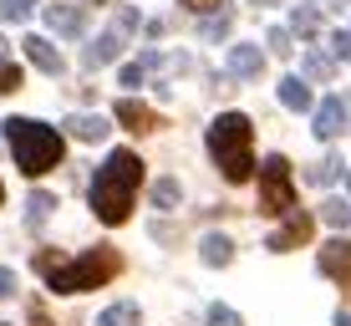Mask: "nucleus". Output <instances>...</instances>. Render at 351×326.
Returning a JSON list of instances; mask_svg holds the SVG:
<instances>
[{
    "mask_svg": "<svg viewBox=\"0 0 351 326\" xmlns=\"http://www.w3.org/2000/svg\"><path fill=\"white\" fill-rule=\"evenodd\" d=\"M265 71V56H260V46H229V77H239V82H255Z\"/></svg>",
    "mask_w": 351,
    "mask_h": 326,
    "instance_id": "9d476101",
    "label": "nucleus"
},
{
    "mask_svg": "<svg viewBox=\"0 0 351 326\" xmlns=\"http://www.w3.org/2000/svg\"><path fill=\"white\" fill-rule=\"evenodd\" d=\"M290 31H295V36H316L321 31V10L316 5H295V10H290Z\"/></svg>",
    "mask_w": 351,
    "mask_h": 326,
    "instance_id": "f3484780",
    "label": "nucleus"
},
{
    "mask_svg": "<svg viewBox=\"0 0 351 326\" xmlns=\"http://www.w3.org/2000/svg\"><path fill=\"white\" fill-rule=\"evenodd\" d=\"M51 209H56V199H51V194H46V189H36V194L26 199V220H31V229H36V224H46V220H51Z\"/></svg>",
    "mask_w": 351,
    "mask_h": 326,
    "instance_id": "412c9836",
    "label": "nucleus"
},
{
    "mask_svg": "<svg viewBox=\"0 0 351 326\" xmlns=\"http://www.w3.org/2000/svg\"><path fill=\"white\" fill-rule=\"evenodd\" d=\"M346 117H351V97H346Z\"/></svg>",
    "mask_w": 351,
    "mask_h": 326,
    "instance_id": "e433bc0d",
    "label": "nucleus"
},
{
    "mask_svg": "<svg viewBox=\"0 0 351 326\" xmlns=\"http://www.w3.org/2000/svg\"><path fill=\"white\" fill-rule=\"evenodd\" d=\"M0 92H21V71L10 67V62L0 67Z\"/></svg>",
    "mask_w": 351,
    "mask_h": 326,
    "instance_id": "c85d7f7f",
    "label": "nucleus"
},
{
    "mask_svg": "<svg viewBox=\"0 0 351 326\" xmlns=\"http://www.w3.org/2000/svg\"><path fill=\"white\" fill-rule=\"evenodd\" d=\"M341 168H346V163L336 159V153H326V159H321L316 168H311L306 178H311V184H316V189H326V184H336V178H341Z\"/></svg>",
    "mask_w": 351,
    "mask_h": 326,
    "instance_id": "a211bd4d",
    "label": "nucleus"
},
{
    "mask_svg": "<svg viewBox=\"0 0 351 326\" xmlns=\"http://www.w3.org/2000/svg\"><path fill=\"white\" fill-rule=\"evenodd\" d=\"M336 326H351V311H336Z\"/></svg>",
    "mask_w": 351,
    "mask_h": 326,
    "instance_id": "72a5a7b5",
    "label": "nucleus"
},
{
    "mask_svg": "<svg viewBox=\"0 0 351 326\" xmlns=\"http://www.w3.org/2000/svg\"><path fill=\"white\" fill-rule=\"evenodd\" d=\"M199 255H204V265L224 270V265L234 260V240H229V235H204V240H199Z\"/></svg>",
    "mask_w": 351,
    "mask_h": 326,
    "instance_id": "f8f14e48",
    "label": "nucleus"
},
{
    "mask_svg": "<svg viewBox=\"0 0 351 326\" xmlns=\"http://www.w3.org/2000/svg\"><path fill=\"white\" fill-rule=\"evenodd\" d=\"M331 71H336V62H331V56H321V51H311V56H306V77L331 82Z\"/></svg>",
    "mask_w": 351,
    "mask_h": 326,
    "instance_id": "b1692460",
    "label": "nucleus"
},
{
    "mask_svg": "<svg viewBox=\"0 0 351 326\" xmlns=\"http://www.w3.org/2000/svg\"><path fill=\"white\" fill-rule=\"evenodd\" d=\"M143 71H148L143 62H132V67H123V87H138V82H143Z\"/></svg>",
    "mask_w": 351,
    "mask_h": 326,
    "instance_id": "7c9ffc66",
    "label": "nucleus"
},
{
    "mask_svg": "<svg viewBox=\"0 0 351 326\" xmlns=\"http://www.w3.org/2000/svg\"><path fill=\"white\" fill-rule=\"evenodd\" d=\"M341 128H346V102L341 97H326L316 107V138H336Z\"/></svg>",
    "mask_w": 351,
    "mask_h": 326,
    "instance_id": "9b49d317",
    "label": "nucleus"
},
{
    "mask_svg": "<svg viewBox=\"0 0 351 326\" xmlns=\"http://www.w3.org/2000/svg\"><path fill=\"white\" fill-rule=\"evenodd\" d=\"M138 184H143V159H138V153H132V148L107 153V163L97 168V178L87 189L97 220H102V224H123L132 214V194H138Z\"/></svg>",
    "mask_w": 351,
    "mask_h": 326,
    "instance_id": "f03ea898",
    "label": "nucleus"
},
{
    "mask_svg": "<svg viewBox=\"0 0 351 326\" xmlns=\"http://www.w3.org/2000/svg\"><path fill=\"white\" fill-rule=\"evenodd\" d=\"M178 199H184L178 178H158V184H153V209H178Z\"/></svg>",
    "mask_w": 351,
    "mask_h": 326,
    "instance_id": "4be33fe9",
    "label": "nucleus"
},
{
    "mask_svg": "<svg viewBox=\"0 0 351 326\" xmlns=\"http://www.w3.org/2000/svg\"><path fill=\"white\" fill-rule=\"evenodd\" d=\"M138 321H143L138 301H117V306H107L102 316H97V326H138Z\"/></svg>",
    "mask_w": 351,
    "mask_h": 326,
    "instance_id": "dca6fc26",
    "label": "nucleus"
},
{
    "mask_svg": "<svg viewBox=\"0 0 351 326\" xmlns=\"http://www.w3.org/2000/svg\"><path fill=\"white\" fill-rule=\"evenodd\" d=\"M311 229H316V220H311V214L290 209V214H285V224L270 235V250H295V245H306V240H311Z\"/></svg>",
    "mask_w": 351,
    "mask_h": 326,
    "instance_id": "0eeeda50",
    "label": "nucleus"
},
{
    "mask_svg": "<svg viewBox=\"0 0 351 326\" xmlns=\"http://www.w3.org/2000/svg\"><path fill=\"white\" fill-rule=\"evenodd\" d=\"M71 132H77L82 143H102L107 138V117H92V113L87 117H71Z\"/></svg>",
    "mask_w": 351,
    "mask_h": 326,
    "instance_id": "6ab92c4d",
    "label": "nucleus"
},
{
    "mask_svg": "<svg viewBox=\"0 0 351 326\" xmlns=\"http://www.w3.org/2000/svg\"><path fill=\"white\" fill-rule=\"evenodd\" d=\"M204 326H245V321H239V311H229V306H209Z\"/></svg>",
    "mask_w": 351,
    "mask_h": 326,
    "instance_id": "393cba45",
    "label": "nucleus"
},
{
    "mask_svg": "<svg viewBox=\"0 0 351 326\" xmlns=\"http://www.w3.org/2000/svg\"><path fill=\"white\" fill-rule=\"evenodd\" d=\"M321 275L351 286V240H326L321 245Z\"/></svg>",
    "mask_w": 351,
    "mask_h": 326,
    "instance_id": "6e6552de",
    "label": "nucleus"
},
{
    "mask_svg": "<svg viewBox=\"0 0 351 326\" xmlns=\"http://www.w3.org/2000/svg\"><path fill=\"white\" fill-rule=\"evenodd\" d=\"M31 5H36V0H0V16H5V21H26Z\"/></svg>",
    "mask_w": 351,
    "mask_h": 326,
    "instance_id": "bb28decb",
    "label": "nucleus"
},
{
    "mask_svg": "<svg viewBox=\"0 0 351 326\" xmlns=\"http://www.w3.org/2000/svg\"><path fill=\"white\" fill-rule=\"evenodd\" d=\"M117 250L107 245H92L82 250V255H62V250H41L36 255V270H41V281L51 286V291L62 296H82V291H97V286H107L117 275Z\"/></svg>",
    "mask_w": 351,
    "mask_h": 326,
    "instance_id": "f257e3e1",
    "label": "nucleus"
},
{
    "mask_svg": "<svg viewBox=\"0 0 351 326\" xmlns=\"http://www.w3.org/2000/svg\"><path fill=\"white\" fill-rule=\"evenodd\" d=\"M46 26H51L56 36L82 41V36H87V10H82V5H66V0H51V5H46Z\"/></svg>",
    "mask_w": 351,
    "mask_h": 326,
    "instance_id": "423d86ee",
    "label": "nucleus"
},
{
    "mask_svg": "<svg viewBox=\"0 0 351 326\" xmlns=\"http://www.w3.org/2000/svg\"><path fill=\"white\" fill-rule=\"evenodd\" d=\"M290 36H295V31H285V26L270 31V51H275V56H290V51H295V46H290Z\"/></svg>",
    "mask_w": 351,
    "mask_h": 326,
    "instance_id": "cd10ccee",
    "label": "nucleus"
},
{
    "mask_svg": "<svg viewBox=\"0 0 351 326\" xmlns=\"http://www.w3.org/2000/svg\"><path fill=\"white\" fill-rule=\"evenodd\" d=\"M0 67H5V36H0Z\"/></svg>",
    "mask_w": 351,
    "mask_h": 326,
    "instance_id": "f704fd0d",
    "label": "nucleus"
},
{
    "mask_svg": "<svg viewBox=\"0 0 351 326\" xmlns=\"http://www.w3.org/2000/svg\"><path fill=\"white\" fill-rule=\"evenodd\" d=\"M21 46H26V62H31L36 71H46V77H62V71H66V62L56 56V46L46 41V36H26Z\"/></svg>",
    "mask_w": 351,
    "mask_h": 326,
    "instance_id": "1a4fd4ad",
    "label": "nucleus"
},
{
    "mask_svg": "<svg viewBox=\"0 0 351 326\" xmlns=\"http://www.w3.org/2000/svg\"><path fill=\"white\" fill-rule=\"evenodd\" d=\"M189 5H193V10H209V5H219V0H189Z\"/></svg>",
    "mask_w": 351,
    "mask_h": 326,
    "instance_id": "473e14b6",
    "label": "nucleus"
},
{
    "mask_svg": "<svg viewBox=\"0 0 351 326\" xmlns=\"http://www.w3.org/2000/svg\"><path fill=\"white\" fill-rule=\"evenodd\" d=\"M132 26H138V10H132V5H117V16H112V31L128 41V31H132Z\"/></svg>",
    "mask_w": 351,
    "mask_h": 326,
    "instance_id": "a878e982",
    "label": "nucleus"
},
{
    "mask_svg": "<svg viewBox=\"0 0 351 326\" xmlns=\"http://www.w3.org/2000/svg\"><path fill=\"white\" fill-rule=\"evenodd\" d=\"M280 102L290 113H311V82L306 77H280Z\"/></svg>",
    "mask_w": 351,
    "mask_h": 326,
    "instance_id": "4468645a",
    "label": "nucleus"
},
{
    "mask_svg": "<svg viewBox=\"0 0 351 326\" xmlns=\"http://www.w3.org/2000/svg\"><path fill=\"white\" fill-rule=\"evenodd\" d=\"M346 184H351V174H346Z\"/></svg>",
    "mask_w": 351,
    "mask_h": 326,
    "instance_id": "ea45409f",
    "label": "nucleus"
},
{
    "mask_svg": "<svg viewBox=\"0 0 351 326\" xmlns=\"http://www.w3.org/2000/svg\"><path fill=\"white\" fill-rule=\"evenodd\" d=\"M5 143L10 153H16V168L26 178H41L46 168L62 163V132L46 128V123H31V117H5Z\"/></svg>",
    "mask_w": 351,
    "mask_h": 326,
    "instance_id": "20e7f679",
    "label": "nucleus"
},
{
    "mask_svg": "<svg viewBox=\"0 0 351 326\" xmlns=\"http://www.w3.org/2000/svg\"><path fill=\"white\" fill-rule=\"evenodd\" d=\"M0 199H5V189H0Z\"/></svg>",
    "mask_w": 351,
    "mask_h": 326,
    "instance_id": "58836bf2",
    "label": "nucleus"
},
{
    "mask_svg": "<svg viewBox=\"0 0 351 326\" xmlns=\"http://www.w3.org/2000/svg\"><path fill=\"white\" fill-rule=\"evenodd\" d=\"M331 51L341 56V62H351V31H336L331 36Z\"/></svg>",
    "mask_w": 351,
    "mask_h": 326,
    "instance_id": "c756f323",
    "label": "nucleus"
},
{
    "mask_svg": "<svg viewBox=\"0 0 351 326\" xmlns=\"http://www.w3.org/2000/svg\"><path fill=\"white\" fill-rule=\"evenodd\" d=\"M117 123H128L132 132H153V128H158V117H153L143 102H117Z\"/></svg>",
    "mask_w": 351,
    "mask_h": 326,
    "instance_id": "2eb2a0df",
    "label": "nucleus"
},
{
    "mask_svg": "<svg viewBox=\"0 0 351 326\" xmlns=\"http://www.w3.org/2000/svg\"><path fill=\"white\" fill-rule=\"evenodd\" d=\"M255 5H275V0H255Z\"/></svg>",
    "mask_w": 351,
    "mask_h": 326,
    "instance_id": "c9c22d12",
    "label": "nucleus"
},
{
    "mask_svg": "<svg viewBox=\"0 0 351 326\" xmlns=\"http://www.w3.org/2000/svg\"><path fill=\"white\" fill-rule=\"evenodd\" d=\"M250 143H255V128H250L245 113H219L209 123V159H214V168H219L229 184H245V178L255 174Z\"/></svg>",
    "mask_w": 351,
    "mask_h": 326,
    "instance_id": "7ed1b4c3",
    "label": "nucleus"
},
{
    "mask_svg": "<svg viewBox=\"0 0 351 326\" xmlns=\"http://www.w3.org/2000/svg\"><path fill=\"white\" fill-rule=\"evenodd\" d=\"M117 51H123V36H117V31H107V36H97L87 51H82V67H107Z\"/></svg>",
    "mask_w": 351,
    "mask_h": 326,
    "instance_id": "ddd939ff",
    "label": "nucleus"
},
{
    "mask_svg": "<svg viewBox=\"0 0 351 326\" xmlns=\"http://www.w3.org/2000/svg\"><path fill=\"white\" fill-rule=\"evenodd\" d=\"M321 220L336 224V229H346V224H351V204H346V199H326V204H321Z\"/></svg>",
    "mask_w": 351,
    "mask_h": 326,
    "instance_id": "5701e85b",
    "label": "nucleus"
},
{
    "mask_svg": "<svg viewBox=\"0 0 351 326\" xmlns=\"http://www.w3.org/2000/svg\"><path fill=\"white\" fill-rule=\"evenodd\" d=\"M92 5H102V0H92Z\"/></svg>",
    "mask_w": 351,
    "mask_h": 326,
    "instance_id": "4c0bfd02",
    "label": "nucleus"
},
{
    "mask_svg": "<svg viewBox=\"0 0 351 326\" xmlns=\"http://www.w3.org/2000/svg\"><path fill=\"white\" fill-rule=\"evenodd\" d=\"M255 174H260V209L265 214H290V209H295V184H290L285 153H270Z\"/></svg>",
    "mask_w": 351,
    "mask_h": 326,
    "instance_id": "39448f33",
    "label": "nucleus"
},
{
    "mask_svg": "<svg viewBox=\"0 0 351 326\" xmlns=\"http://www.w3.org/2000/svg\"><path fill=\"white\" fill-rule=\"evenodd\" d=\"M224 36H229V10L219 5L214 16H204V21H199V41H224Z\"/></svg>",
    "mask_w": 351,
    "mask_h": 326,
    "instance_id": "aec40b11",
    "label": "nucleus"
},
{
    "mask_svg": "<svg viewBox=\"0 0 351 326\" xmlns=\"http://www.w3.org/2000/svg\"><path fill=\"white\" fill-rule=\"evenodd\" d=\"M5 296H16V270H5V265H0V301Z\"/></svg>",
    "mask_w": 351,
    "mask_h": 326,
    "instance_id": "2f4dec72",
    "label": "nucleus"
}]
</instances>
